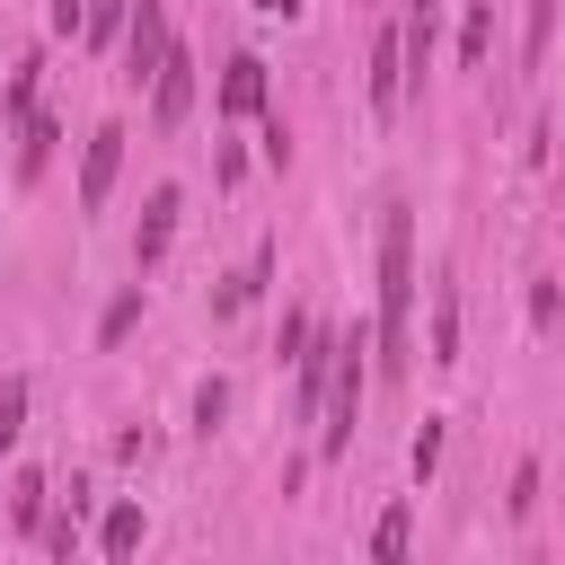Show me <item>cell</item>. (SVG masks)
I'll use <instances>...</instances> for the list:
<instances>
[{"label":"cell","mask_w":565,"mask_h":565,"mask_svg":"<svg viewBox=\"0 0 565 565\" xmlns=\"http://www.w3.org/2000/svg\"><path fill=\"white\" fill-rule=\"evenodd\" d=\"M406 539H415V521H406V503H388L380 530H371V556H406Z\"/></svg>","instance_id":"cell-18"},{"label":"cell","mask_w":565,"mask_h":565,"mask_svg":"<svg viewBox=\"0 0 565 565\" xmlns=\"http://www.w3.org/2000/svg\"><path fill=\"white\" fill-rule=\"evenodd\" d=\"M115 168H124V124H97V132H88V150H79V212H106Z\"/></svg>","instance_id":"cell-5"},{"label":"cell","mask_w":565,"mask_h":565,"mask_svg":"<svg viewBox=\"0 0 565 565\" xmlns=\"http://www.w3.org/2000/svg\"><path fill=\"white\" fill-rule=\"evenodd\" d=\"M265 274H274V247H256V256H247V265H238V274H230V282L212 291V318H238V309H247V300L265 291Z\"/></svg>","instance_id":"cell-10"},{"label":"cell","mask_w":565,"mask_h":565,"mask_svg":"<svg viewBox=\"0 0 565 565\" xmlns=\"http://www.w3.org/2000/svg\"><path fill=\"white\" fill-rule=\"evenodd\" d=\"M35 71H44L35 53H26L18 71H9V97H0V124H26V115H35Z\"/></svg>","instance_id":"cell-11"},{"label":"cell","mask_w":565,"mask_h":565,"mask_svg":"<svg viewBox=\"0 0 565 565\" xmlns=\"http://www.w3.org/2000/svg\"><path fill=\"white\" fill-rule=\"evenodd\" d=\"M556 203H565V177H556Z\"/></svg>","instance_id":"cell-25"},{"label":"cell","mask_w":565,"mask_h":565,"mask_svg":"<svg viewBox=\"0 0 565 565\" xmlns=\"http://www.w3.org/2000/svg\"><path fill=\"white\" fill-rule=\"evenodd\" d=\"M97 547H106V556H132V547H141V503H115L106 530H97Z\"/></svg>","instance_id":"cell-13"},{"label":"cell","mask_w":565,"mask_h":565,"mask_svg":"<svg viewBox=\"0 0 565 565\" xmlns=\"http://www.w3.org/2000/svg\"><path fill=\"white\" fill-rule=\"evenodd\" d=\"M124 18H132V0H88V26H79V35H88V44H115Z\"/></svg>","instance_id":"cell-19"},{"label":"cell","mask_w":565,"mask_h":565,"mask_svg":"<svg viewBox=\"0 0 565 565\" xmlns=\"http://www.w3.org/2000/svg\"><path fill=\"white\" fill-rule=\"evenodd\" d=\"M256 9H265V18H291V9H300V0H256Z\"/></svg>","instance_id":"cell-24"},{"label":"cell","mask_w":565,"mask_h":565,"mask_svg":"<svg viewBox=\"0 0 565 565\" xmlns=\"http://www.w3.org/2000/svg\"><path fill=\"white\" fill-rule=\"evenodd\" d=\"M221 115H265V62L256 53H238L230 71H221V97H212Z\"/></svg>","instance_id":"cell-8"},{"label":"cell","mask_w":565,"mask_h":565,"mask_svg":"<svg viewBox=\"0 0 565 565\" xmlns=\"http://www.w3.org/2000/svg\"><path fill=\"white\" fill-rule=\"evenodd\" d=\"M486 44H494V0H477V9H468V26H459V62L477 71V62H486Z\"/></svg>","instance_id":"cell-14"},{"label":"cell","mask_w":565,"mask_h":565,"mask_svg":"<svg viewBox=\"0 0 565 565\" xmlns=\"http://www.w3.org/2000/svg\"><path fill=\"white\" fill-rule=\"evenodd\" d=\"M221 415H230V380H203L194 388V433H221Z\"/></svg>","instance_id":"cell-20"},{"label":"cell","mask_w":565,"mask_h":565,"mask_svg":"<svg viewBox=\"0 0 565 565\" xmlns=\"http://www.w3.org/2000/svg\"><path fill=\"white\" fill-rule=\"evenodd\" d=\"M503 512H512V521H530V512H539V459H521V468H512V494H503Z\"/></svg>","instance_id":"cell-22"},{"label":"cell","mask_w":565,"mask_h":565,"mask_svg":"<svg viewBox=\"0 0 565 565\" xmlns=\"http://www.w3.org/2000/svg\"><path fill=\"white\" fill-rule=\"evenodd\" d=\"M132 318H141V282L106 300V318H97V344H124V327H132Z\"/></svg>","instance_id":"cell-17"},{"label":"cell","mask_w":565,"mask_h":565,"mask_svg":"<svg viewBox=\"0 0 565 565\" xmlns=\"http://www.w3.org/2000/svg\"><path fill=\"white\" fill-rule=\"evenodd\" d=\"M159 53H168V9H159V0H141V9L124 18V79H132V88H150Z\"/></svg>","instance_id":"cell-4"},{"label":"cell","mask_w":565,"mask_h":565,"mask_svg":"<svg viewBox=\"0 0 565 565\" xmlns=\"http://www.w3.org/2000/svg\"><path fill=\"white\" fill-rule=\"evenodd\" d=\"M44 494H53V486H44L35 468H26V477L9 486V521H18V530H35V521H44Z\"/></svg>","instance_id":"cell-15"},{"label":"cell","mask_w":565,"mask_h":565,"mask_svg":"<svg viewBox=\"0 0 565 565\" xmlns=\"http://www.w3.org/2000/svg\"><path fill=\"white\" fill-rule=\"evenodd\" d=\"M433 362H459V291H433Z\"/></svg>","instance_id":"cell-12"},{"label":"cell","mask_w":565,"mask_h":565,"mask_svg":"<svg viewBox=\"0 0 565 565\" xmlns=\"http://www.w3.org/2000/svg\"><path fill=\"white\" fill-rule=\"evenodd\" d=\"M406 106V44H397V26H380V44H371V115H397Z\"/></svg>","instance_id":"cell-7"},{"label":"cell","mask_w":565,"mask_h":565,"mask_svg":"<svg viewBox=\"0 0 565 565\" xmlns=\"http://www.w3.org/2000/svg\"><path fill=\"white\" fill-rule=\"evenodd\" d=\"M9 132H18V185H35L44 159H53V141H62V124H53V115H26V124H9Z\"/></svg>","instance_id":"cell-9"},{"label":"cell","mask_w":565,"mask_h":565,"mask_svg":"<svg viewBox=\"0 0 565 565\" xmlns=\"http://www.w3.org/2000/svg\"><path fill=\"white\" fill-rule=\"evenodd\" d=\"M177 212H185V194H177V185H150V203H141V230H132V274H150V265L168 256V238H177Z\"/></svg>","instance_id":"cell-6"},{"label":"cell","mask_w":565,"mask_h":565,"mask_svg":"<svg viewBox=\"0 0 565 565\" xmlns=\"http://www.w3.org/2000/svg\"><path fill=\"white\" fill-rule=\"evenodd\" d=\"M185 106H194V53L168 35V53H159V71H150V124H159V132H177V124H185Z\"/></svg>","instance_id":"cell-3"},{"label":"cell","mask_w":565,"mask_h":565,"mask_svg":"<svg viewBox=\"0 0 565 565\" xmlns=\"http://www.w3.org/2000/svg\"><path fill=\"white\" fill-rule=\"evenodd\" d=\"M26 380H0V450H18V433H26Z\"/></svg>","instance_id":"cell-16"},{"label":"cell","mask_w":565,"mask_h":565,"mask_svg":"<svg viewBox=\"0 0 565 565\" xmlns=\"http://www.w3.org/2000/svg\"><path fill=\"white\" fill-rule=\"evenodd\" d=\"M406 318H415V221H406V203H388L380 212V327H371V353H380L388 380L415 362Z\"/></svg>","instance_id":"cell-1"},{"label":"cell","mask_w":565,"mask_h":565,"mask_svg":"<svg viewBox=\"0 0 565 565\" xmlns=\"http://www.w3.org/2000/svg\"><path fill=\"white\" fill-rule=\"evenodd\" d=\"M0 141H9V124H0Z\"/></svg>","instance_id":"cell-26"},{"label":"cell","mask_w":565,"mask_h":565,"mask_svg":"<svg viewBox=\"0 0 565 565\" xmlns=\"http://www.w3.org/2000/svg\"><path fill=\"white\" fill-rule=\"evenodd\" d=\"M88 26V0H53V35H79Z\"/></svg>","instance_id":"cell-23"},{"label":"cell","mask_w":565,"mask_h":565,"mask_svg":"<svg viewBox=\"0 0 565 565\" xmlns=\"http://www.w3.org/2000/svg\"><path fill=\"white\" fill-rule=\"evenodd\" d=\"M406 468H415V477H433V468H441V415H424V433L406 441Z\"/></svg>","instance_id":"cell-21"},{"label":"cell","mask_w":565,"mask_h":565,"mask_svg":"<svg viewBox=\"0 0 565 565\" xmlns=\"http://www.w3.org/2000/svg\"><path fill=\"white\" fill-rule=\"evenodd\" d=\"M362 388H371V335L353 327V335H335V353H327V388H318V450H327V459L353 450Z\"/></svg>","instance_id":"cell-2"}]
</instances>
